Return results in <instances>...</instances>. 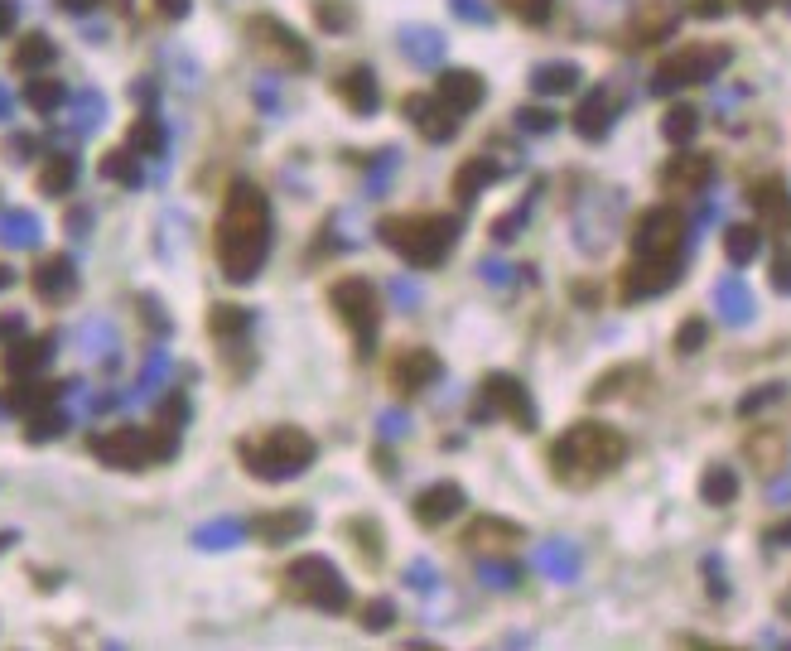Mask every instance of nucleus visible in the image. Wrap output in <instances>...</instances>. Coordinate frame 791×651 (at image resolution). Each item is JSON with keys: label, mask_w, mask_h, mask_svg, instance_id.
Wrapping results in <instances>:
<instances>
[{"label": "nucleus", "mask_w": 791, "mask_h": 651, "mask_svg": "<svg viewBox=\"0 0 791 651\" xmlns=\"http://www.w3.org/2000/svg\"><path fill=\"white\" fill-rule=\"evenodd\" d=\"M266 251H271V203L256 184L237 179L227 189L222 203V227H218V261L222 275L232 285H251L256 271L266 266Z\"/></svg>", "instance_id": "nucleus-1"}, {"label": "nucleus", "mask_w": 791, "mask_h": 651, "mask_svg": "<svg viewBox=\"0 0 791 651\" xmlns=\"http://www.w3.org/2000/svg\"><path fill=\"white\" fill-rule=\"evenodd\" d=\"M628 459V439L613 425H574L570 434H560V444L550 449V468L560 483H594L603 473H613Z\"/></svg>", "instance_id": "nucleus-2"}, {"label": "nucleus", "mask_w": 791, "mask_h": 651, "mask_svg": "<svg viewBox=\"0 0 791 651\" xmlns=\"http://www.w3.org/2000/svg\"><path fill=\"white\" fill-rule=\"evenodd\" d=\"M382 242L391 251H401L410 266L420 271H435L439 261L454 251L459 242V217H444V213H420V217H386L382 227Z\"/></svg>", "instance_id": "nucleus-3"}, {"label": "nucleus", "mask_w": 791, "mask_h": 651, "mask_svg": "<svg viewBox=\"0 0 791 651\" xmlns=\"http://www.w3.org/2000/svg\"><path fill=\"white\" fill-rule=\"evenodd\" d=\"M237 454H242L246 473H256L261 483L295 478V473H304L309 463L319 459L314 439H309L304 430H271V434H261V439H242Z\"/></svg>", "instance_id": "nucleus-4"}, {"label": "nucleus", "mask_w": 791, "mask_h": 651, "mask_svg": "<svg viewBox=\"0 0 791 651\" xmlns=\"http://www.w3.org/2000/svg\"><path fill=\"white\" fill-rule=\"evenodd\" d=\"M92 454L111 468H145V463H164L179 454V434H169V425L160 430H107V434H92L87 444Z\"/></svg>", "instance_id": "nucleus-5"}, {"label": "nucleus", "mask_w": 791, "mask_h": 651, "mask_svg": "<svg viewBox=\"0 0 791 651\" xmlns=\"http://www.w3.org/2000/svg\"><path fill=\"white\" fill-rule=\"evenodd\" d=\"M285 594L309 603V608H324V613H343L348 608V579L333 570L324 555H300L285 570Z\"/></svg>", "instance_id": "nucleus-6"}, {"label": "nucleus", "mask_w": 791, "mask_h": 651, "mask_svg": "<svg viewBox=\"0 0 791 651\" xmlns=\"http://www.w3.org/2000/svg\"><path fill=\"white\" fill-rule=\"evenodd\" d=\"M729 49L724 44H685V49H676V54L666 58L661 68H656L652 78V92H676V87H700V82L719 78L724 68H729Z\"/></svg>", "instance_id": "nucleus-7"}, {"label": "nucleus", "mask_w": 791, "mask_h": 651, "mask_svg": "<svg viewBox=\"0 0 791 651\" xmlns=\"http://www.w3.org/2000/svg\"><path fill=\"white\" fill-rule=\"evenodd\" d=\"M328 304L343 314V324L353 328L357 353H362V357L372 353V343H377V290H372V280H362V275H343V280H333Z\"/></svg>", "instance_id": "nucleus-8"}, {"label": "nucleus", "mask_w": 791, "mask_h": 651, "mask_svg": "<svg viewBox=\"0 0 791 651\" xmlns=\"http://www.w3.org/2000/svg\"><path fill=\"white\" fill-rule=\"evenodd\" d=\"M685 237V217L676 203H656L637 217V232H632V251L637 256H676V246Z\"/></svg>", "instance_id": "nucleus-9"}, {"label": "nucleus", "mask_w": 791, "mask_h": 651, "mask_svg": "<svg viewBox=\"0 0 791 651\" xmlns=\"http://www.w3.org/2000/svg\"><path fill=\"white\" fill-rule=\"evenodd\" d=\"M681 280V256H637L623 275V299L637 304V299H652L661 290H671Z\"/></svg>", "instance_id": "nucleus-10"}, {"label": "nucleus", "mask_w": 791, "mask_h": 651, "mask_svg": "<svg viewBox=\"0 0 791 651\" xmlns=\"http://www.w3.org/2000/svg\"><path fill=\"white\" fill-rule=\"evenodd\" d=\"M478 396H483L497 415H512L521 430H536V420H541V415H536V401H531V391H526L517 377H507V372H492V377L483 381V391H478Z\"/></svg>", "instance_id": "nucleus-11"}, {"label": "nucleus", "mask_w": 791, "mask_h": 651, "mask_svg": "<svg viewBox=\"0 0 791 651\" xmlns=\"http://www.w3.org/2000/svg\"><path fill=\"white\" fill-rule=\"evenodd\" d=\"M251 39H256L271 58H280L285 68H295V73H304V68L314 63L309 44H304L295 29H285L280 20H271V15H256V20H251Z\"/></svg>", "instance_id": "nucleus-12"}, {"label": "nucleus", "mask_w": 791, "mask_h": 651, "mask_svg": "<svg viewBox=\"0 0 791 651\" xmlns=\"http://www.w3.org/2000/svg\"><path fill=\"white\" fill-rule=\"evenodd\" d=\"M435 97L444 107L454 111V116H468V111L483 107V97H488V82L478 78L473 68H444L435 82Z\"/></svg>", "instance_id": "nucleus-13"}, {"label": "nucleus", "mask_w": 791, "mask_h": 651, "mask_svg": "<svg viewBox=\"0 0 791 651\" xmlns=\"http://www.w3.org/2000/svg\"><path fill=\"white\" fill-rule=\"evenodd\" d=\"M401 111L420 126V136L425 140H454V131H459V116L444 107L435 92H410L406 102H401Z\"/></svg>", "instance_id": "nucleus-14"}, {"label": "nucleus", "mask_w": 791, "mask_h": 651, "mask_svg": "<svg viewBox=\"0 0 791 651\" xmlns=\"http://www.w3.org/2000/svg\"><path fill=\"white\" fill-rule=\"evenodd\" d=\"M439 372H444V362H439L430 348H410V353L396 357V367H391V386H396L401 396H410V391H425L430 381H439Z\"/></svg>", "instance_id": "nucleus-15"}, {"label": "nucleus", "mask_w": 791, "mask_h": 651, "mask_svg": "<svg viewBox=\"0 0 791 651\" xmlns=\"http://www.w3.org/2000/svg\"><path fill=\"white\" fill-rule=\"evenodd\" d=\"M73 290H78V266H73L68 256L39 261V271H34V295L44 299V304H63V299H73Z\"/></svg>", "instance_id": "nucleus-16"}, {"label": "nucleus", "mask_w": 791, "mask_h": 651, "mask_svg": "<svg viewBox=\"0 0 791 651\" xmlns=\"http://www.w3.org/2000/svg\"><path fill=\"white\" fill-rule=\"evenodd\" d=\"M464 545L468 550H488V555H512L521 545V531L512 521H502V516H483V521H473L464 531Z\"/></svg>", "instance_id": "nucleus-17"}, {"label": "nucleus", "mask_w": 791, "mask_h": 651, "mask_svg": "<svg viewBox=\"0 0 791 651\" xmlns=\"http://www.w3.org/2000/svg\"><path fill=\"white\" fill-rule=\"evenodd\" d=\"M464 512V488L459 483H435L415 497V521L420 526H444L449 516Z\"/></svg>", "instance_id": "nucleus-18"}, {"label": "nucleus", "mask_w": 791, "mask_h": 651, "mask_svg": "<svg viewBox=\"0 0 791 651\" xmlns=\"http://www.w3.org/2000/svg\"><path fill=\"white\" fill-rule=\"evenodd\" d=\"M613 111H618L613 92H608V87H594V92L579 102V111H574V131L584 140H603L608 126H613Z\"/></svg>", "instance_id": "nucleus-19"}, {"label": "nucleus", "mask_w": 791, "mask_h": 651, "mask_svg": "<svg viewBox=\"0 0 791 651\" xmlns=\"http://www.w3.org/2000/svg\"><path fill=\"white\" fill-rule=\"evenodd\" d=\"M338 97H343V107L353 111V116H372V111L382 107V87L372 78V68H348L338 78Z\"/></svg>", "instance_id": "nucleus-20"}, {"label": "nucleus", "mask_w": 791, "mask_h": 651, "mask_svg": "<svg viewBox=\"0 0 791 651\" xmlns=\"http://www.w3.org/2000/svg\"><path fill=\"white\" fill-rule=\"evenodd\" d=\"M710 179H714V160H705V155H681V160L666 164V174H661V184L671 193H700Z\"/></svg>", "instance_id": "nucleus-21"}, {"label": "nucleus", "mask_w": 791, "mask_h": 651, "mask_svg": "<svg viewBox=\"0 0 791 651\" xmlns=\"http://www.w3.org/2000/svg\"><path fill=\"white\" fill-rule=\"evenodd\" d=\"M401 49H406V58L415 68H439L449 44H444V34L430 25H406L401 29Z\"/></svg>", "instance_id": "nucleus-22"}, {"label": "nucleus", "mask_w": 791, "mask_h": 651, "mask_svg": "<svg viewBox=\"0 0 791 651\" xmlns=\"http://www.w3.org/2000/svg\"><path fill=\"white\" fill-rule=\"evenodd\" d=\"M49 353H54V338H49V333H44V338H25V333H20V338L5 348V372H10V377H29V372L44 367Z\"/></svg>", "instance_id": "nucleus-23"}, {"label": "nucleus", "mask_w": 791, "mask_h": 651, "mask_svg": "<svg viewBox=\"0 0 791 651\" xmlns=\"http://www.w3.org/2000/svg\"><path fill=\"white\" fill-rule=\"evenodd\" d=\"M579 82H584V73H579V63H570V58H565V63H560V58H555V63H541V68L531 73V87H536L541 97H570Z\"/></svg>", "instance_id": "nucleus-24"}, {"label": "nucleus", "mask_w": 791, "mask_h": 651, "mask_svg": "<svg viewBox=\"0 0 791 651\" xmlns=\"http://www.w3.org/2000/svg\"><path fill=\"white\" fill-rule=\"evenodd\" d=\"M309 526H314V516L304 512V507H290V512H275L266 521H256V526H246V531H256L261 541H295Z\"/></svg>", "instance_id": "nucleus-25"}, {"label": "nucleus", "mask_w": 791, "mask_h": 651, "mask_svg": "<svg viewBox=\"0 0 791 651\" xmlns=\"http://www.w3.org/2000/svg\"><path fill=\"white\" fill-rule=\"evenodd\" d=\"M714 304H719V314H724L729 324H748V319H753V295H748V285L734 280V275H724V280L714 285Z\"/></svg>", "instance_id": "nucleus-26"}, {"label": "nucleus", "mask_w": 791, "mask_h": 651, "mask_svg": "<svg viewBox=\"0 0 791 651\" xmlns=\"http://www.w3.org/2000/svg\"><path fill=\"white\" fill-rule=\"evenodd\" d=\"M497 174H502V169H497L492 160H468L464 169L454 174V198H459V203H473L488 184H497Z\"/></svg>", "instance_id": "nucleus-27"}, {"label": "nucleus", "mask_w": 791, "mask_h": 651, "mask_svg": "<svg viewBox=\"0 0 791 651\" xmlns=\"http://www.w3.org/2000/svg\"><path fill=\"white\" fill-rule=\"evenodd\" d=\"M724 251H729L734 266H748V261L763 251V232H758L753 222H738V227H729V237H724Z\"/></svg>", "instance_id": "nucleus-28"}, {"label": "nucleus", "mask_w": 791, "mask_h": 651, "mask_svg": "<svg viewBox=\"0 0 791 651\" xmlns=\"http://www.w3.org/2000/svg\"><path fill=\"white\" fill-rule=\"evenodd\" d=\"M695 131H700V111L685 107V102L661 116V136L671 140V145H690V140H695Z\"/></svg>", "instance_id": "nucleus-29"}, {"label": "nucleus", "mask_w": 791, "mask_h": 651, "mask_svg": "<svg viewBox=\"0 0 791 651\" xmlns=\"http://www.w3.org/2000/svg\"><path fill=\"white\" fill-rule=\"evenodd\" d=\"M54 44H49V34H25L20 44H15V68L20 73H34V68H44V63H54Z\"/></svg>", "instance_id": "nucleus-30"}, {"label": "nucleus", "mask_w": 791, "mask_h": 651, "mask_svg": "<svg viewBox=\"0 0 791 651\" xmlns=\"http://www.w3.org/2000/svg\"><path fill=\"white\" fill-rule=\"evenodd\" d=\"M536 565L550 574V579H574L579 574V555H574V545L565 541H550L541 555H536Z\"/></svg>", "instance_id": "nucleus-31"}, {"label": "nucleus", "mask_w": 791, "mask_h": 651, "mask_svg": "<svg viewBox=\"0 0 791 651\" xmlns=\"http://www.w3.org/2000/svg\"><path fill=\"white\" fill-rule=\"evenodd\" d=\"M246 536V521H213V526H198L193 531V545H203V550H227V545H237Z\"/></svg>", "instance_id": "nucleus-32"}, {"label": "nucleus", "mask_w": 791, "mask_h": 651, "mask_svg": "<svg viewBox=\"0 0 791 651\" xmlns=\"http://www.w3.org/2000/svg\"><path fill=\"white\" fill-rule=\"evenodd\" d=\"M700 497L714 502V507H729L738 497V478L729 468H705V478H700Z\"/></svg>", "instance_id": "nucleus-33"}, {"label": "nucleus", "mask_w": 791, "mask_h": 651, "mask_svg": "<svg viewBox=\"0 0 791 651\" xmlns=\"http://www.w3.org/2000/svg\"><path fill=\"white\" fill-rule=\"evenodd\" d=\"M49 396H58V386H29V381H20V386H10V391H5V410L34 415L39 406H49Z\"/></svg>", "instance_id": "nucleus-34"}, {"label": "nucleus", "mask_w": 791, "mask_h": 651, "mask_svg": "<svg viewBox=\"0 0 791 651\" xmlns=\"http://www.w3.org/2000/svg\"><path fill=\"white\" fill-rule=\"evenodd\" d=\"M131 150L136 155H164V126L155 116H136L131 121Z\"/></svg>", "instance_id": "nucleus-35"}, {"label": "nucleus", "mask_w": 791, "mask_h": 651, "mask_svg": "<svg viewBox=\"0 0 791 651\" xmlns=\"http://www.w3.org/2000/svg\"><path fill=\"white\" fill-rule=\"evenodd\" d=\"M73 184H78V160H68V155L49 160V169L39 174V189L44 193H68Z\"/></svg>", "instance_id": "nucleus-36"}, {"label": "nucleus", "mask_w": 791, "mask_h": 651, "mask_svg": "<svg viewBox=\"0 0 791 651\" xmlns=\"http://www.w3.org/2000/svg\"><path fill=\"white\" fill-rule=\"evenodd\" d=\"M102 174H107V179H116V184H126V189H136V184H140L136 150H111L107 160H102Z\"/></svg>", "instance_id": "nucleus-37"}, {"label": "nucleus", "mask_w": 791, "mask_h": 651, "mask_svg": "<svg viewBox=\"0 0 791 651\" xmlns=\"http://www.w3.org/2000/svg\"><path fill=\"white\" fill-rule=\"evenodd\" d=\"M63 425H68V415L49 401V406H39L34 415H29V439L34 444H44V439H54V434H63Z\"/></svg>", "instance_id": "nucleus-38"}, {"label": "nucleus", "mask_w": 791, "mask_h": 651, "mask_svg": "<svg viewBox=\"0 0 791 651\" xmlns=\"http://www.w3.org/2000/svg\"><path fill=\"white\" fill-rule=\"evenodd\" d=\"M25 102L34 111H58L63 102H68V92H63V82L39 78V82H29V87H25Z\"/></svg>", "instance_id": "nucleus-39"}, {"label": "nucleus", "mask_w": 791, "mask_h": 651, "mask_svg": "<svg viewBox=\"0 0 791 651\" xmlns=\"http://www.w3.org/2000/svg\"><path fill=\"white\" fill-rule=\"evenodd\" d=\"M208 328H213L218 338H237V333L251 328V314H246V309H232V304H218V309L208 314Z\"/></svg>", "instance_id": "nucleus-40"}, {"label": "nucleus", "mask_w": 791, "mask_h": 651, "mask_svg": "<svg viewBox=\"0 0 791 651\" xmlns=\"http://www.w3.org/2000/svg\"><path fill=\"white\" fill-rule=\"evenodd\" d=\"M314 20H319L328 34H348V29H353V10H348L343 0H319V5H314Z\"/></svg>", "instance_id": "nucleus-41"}, {"label": "nucleus", "mask_w": 791, "mask_h": 651, "mask_svg": "<svg viewBox=\"0 0 791 651\" xmlns=\"http://www.w3.org/2000/svg\"><path fill=\"white\" fill-rule=\"evenodd\" d=\"M348 536L362 545V560H367V565H382V531H377V521H353Z\"/></svg>", "instance_id": "nucleus-42"}, {"label": "nucleus", "mask_w": 791, "mask_h": 651, "mask_svg": "<svg viewBox=\"0 0 791 651\" xmlns=\"http://www.w3.org/2000/svg\"><path fill=\"white\" fill-rule=\"evenodd\" d=\"M705 338H710V324H705V319H685V328L676 333V353H681V357L700 353V348H705Z\"/></svg>", "instance_id": "nucleus-43"}, {"label": "nucleus", "mask_w": 791, "mask_h": 651, "mask_svg": "<svg viewBox=\"0 0 791 651\" xmlns=\"http://www.w3.org/2000/svg\"><path fill=\"white\" fill-rule=\"evenodd\" d=\"M517 126H521V131H531V136H546L550 126H560V116L546 111V107H521L517 111Z\"/></svg>", "instance_id": "nucleus-44"}, {"label": "nucleus", "mask_w": 791, "mask_h": 651, "mask_svg": "<svg viewBox=\"0 0 791 651\" xmlns=\"http://www.w3.org/2000/svg\"><path fill=\"white\" fill-rule=\"evenodd\" d=\"M396 623V603H386V598H372L367 608H362V627L367 632H382V627Z\"/></svg>", "instance_id": "nucleus-45"}, {"label": "nucleus", "mask_w": 791, "mask_h": 651, "mask_svg": "<svg viewBox=\"0 0 791 651\" xmlns=\"http://www.w3.org/2000/svg\"><path fill=\"white\" fill-rule=\"evenodd\" d=\"M782 198H787V193H782V179H767V184L753 189V203H758V213H767V217L782 213Z\"/></svg>", "instance_id": "nucleus-46"}, {"label": "nucleus", "mask_w": 791, "mask_h": 651, "mask_svg": "<svg viewBox=\"0 0 791 651\" xmlns=\"http://www.w3.org/2000/svg\"><path fill=\"white\" fill-rule=\"evenodd\" d=\"M512 5H517V15L526 25H546L550 10H555V0H512Z\"/></svg>", "instance_id": "nucleus-47"}, {"label": "nucleus", "mask_w": 791, "mask_h": 651, "mask_svg": "<svg viewBox=\"0 0 791 651\" xmlns=\"http://www.w3.org/2000/svg\"><path fill=\"white\" fill-rule=\"evenodd\" d=\"M160 420H164V425H174V430H179V425L189 420V401H184L179 391H169V401L160 406Z\"/></svg>", "instance_id": "nucleus-48"}, {"label": "nucleus", "mask_w": 791, "mask_h": 651, "mask_svg": "<svg viewBox=\"0 0 791 651\" xmlns=\"http://www.w3.org/2000/svg\"><path fill=\"white\" fill-rule=\"evenodd\" d=\"M777 396H782V386H777V381H772V386H758V391H748V396H743V415H753V410H763V406H772V401H777Z\"/></svg>", "instance_id": "nucleus-49"}, {"label": "nucleus", "mask_w": 791, "mask_h": 651, "mask_svg": "<svg viewBox=\"0 0 791 651\" xmlns=\"http://www.w3.org/2000/svg\"><path fill=\"white\" fill-rule=\"evenodd\" d=\"M454 10H459V20H468V25H488L492 10L483 5V0H449Z\"/></svg>", "instance_id": "nucleus-50"}, {"label": "nucleus", "mask_w": 791, "mask_h": 651, "mask_svg": "<svg viewBox=\"0 0 791 651\" xmlns=\"http://www.w3.org/2000/svg\"><path fill=\"white\" fill-rule=\"evenodd\" d=\"M478 574H483L488 584H502V589H507V584H517V570H512V565H497V560H483Z\"/></svg>", "instance_id": "nucleus-51"}, {"label": "nucleus", "mask_w": 791, "mask_h": 651, "mask_svg": "<svg viewBox=\"0 0 791 651\" xmlns=\"http://www.w3.org/2000/svg\"><path fill=\"white\" fill-rule=\"evenodd\" d=\"M391 164H396V150H386L382 160H377L372 179H367V189H372V193H382V189H386V179H391Z\"/></svg>", "instance_id": "nucleus-52"}, {"label": "nucleus", "mask_w": 791, "mask_h": 651, "mask_svg": "<svg viewBox=\"0 0 791 651\" xmlns=\"http://www.w3.org/2000/svg\"><path fill=\"white\" fill-rule=\"evenodd\" d=\"M406 430H410L406 410H386V415H382V434H386V439H401Z\"/></svg>", "instance_id": "nucleus-53"}, {"label": "nucleus", "mask_w": 791, "mask_h": 651, "mask_svg": "<svg viewBox=\"0 0 791 651\" xmlns=\"http://www.w3.org/2000/svg\"><path fill=\"white\" fill-rule=\"evenodd\" d=\"M406 579H410V584H420V594H430V589H435V570H430L425 560H420V565H410Z\"/></svg>", "instance_id": "nucleus-54"}, {"label": "nucleus", "mask_w": 791, "mask_h": 651, "mask_svg": "<svg viewBox=\"0 0 791 651\" xmlns=\"http://www.w3.org/2000/svg\"><path fill=\"white\" fill-rule=\"evenodd\" d=\"M478 271L488 275L492 285H507V280H512V271H507V266H502V261H483V266H478Z\"/></svg>", "instance_id": "nucleus-55"}, {"label": "nucleus", "mask_w": 791, "mask_h": 651, "mask_svg": "<svg viewBox=\"0 0 791 651\" xmlns=\"http://www.w3.org/2000/svg\"><path fill=\"white\" fill-rule=\"evenodd\" d=\"M160 5V15H169V20H184L189 15V0H155Z\"/></svg>", "instance_id": "nucleus-56"}, {"label": "nucleus", "mask_w": 791, "mask_h": 651, "mask_svg": "<svg viewBox=\"0 0 791 651\" xmlns=\"http://www.w3.org/2000/svg\"><path fill=\"white\" fill-rule=\"evenodd\" d=\"M695 15H700V20H719V15H724V0H695Z\"/></svg>", "instance_id": "nucleus-57"}, {"label": "nucleus", "mask_w": 791, "mask_h": 651, "mask_svg": "<svg viewBox=\"0 0 791 651\" xmlns=\"http://www.w3.org/2000/svg\"><path fill=\"white\" fill-rule=\"evenodd\" d=\"M391 295H396V304H415V299H420V290H415V285H406V280H396V290H391Z\"/></svg>", "instance_id": "nucleus-58"}, {"label": "nucleus", "mask_w": 791, "mask_h": 651, "mask_svg": "<svg viewBox=\"0 0 791 651\" xmlns=\"http://www.w3.org/2000/svg\"><path fill=\"white\" fill-rule=\"evenodd\" d=\"M10 29H15V5L0 0V34H10Z\"/></svg>", "instance_id": "nucleus-59"}, {"label": "nucleus", "mask_w": 791, "mask_h": 651, "mask_svg": "<svg viewBox=\"0 0 791 651\" xmlns=\"http://www.w3.org/2000/svg\"><path fill=\"white\" fill-rule=\"evenodd\" d=\"M131 97H140V102L150 107V102H155V87H150V82H136V87H131Z\"/></svg>", "instance_id": "nucleus-60"}, {"label": "nucleus", "mask_w": 791, "mask_h": 651, "mask_svg": "<svg viewBox=\"0 0 791 651\" xmlns=\"http://www.w3.org/2000/svg\"><path fill=\"white\" fill-rule=\"evenodd\" d=\"M743 5H748V10H753V15H763V10H772V5H777V0H743Z\"/></svg>", "instance_id": "nucleus-61"}, {"label": "nucleus", "mask_w": 791, "mask_h": 651, "mask_svg": "<svg viewBox=\"0 0 791 651\" xmlns=\"http://www.w3.org/2000/svg\"><path fill=\"white\" fill-rule=\"evenodd\" d=\"M63 5H68V10H73V15H82V10H92V5H97V0H63Z\"/></svg>", "instance_id": "nucleus-62"}, {"label": "nucleus", "mask_w": 791, "mask_h": 651, "mask_svg": "<svg viewBox=\"0 0 791 651\" xmlns=\"http://www.w3.org/2000/svg\"><path fill=\"white\" fill-rule=\"evenodd\" d=\"M10 280H15V275L5 271V266H0V290H5V285H10Z\"/></svg>", "instance_id": "nucleus-63"}]
</instances>
